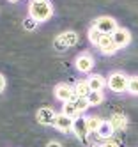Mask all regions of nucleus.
Listing matches in <instances>:
<instances>
[{
	"label": "nucleus",
	"instance_id": "obj_1",
	"mask_svg": "<svg viewBox=\"0 0 138 147\" xmlns=\"http://www.w3.org/2000/svg\"><path fill=\"white\" fill-rule=\"evenodd\" d=\"M28 13H30L32 20H36L37 23H42V22H46V20L51 18L53 7L50 2H32L28 7Z\"/></svg>",
	"mask_w": 138,
	"mask_h": 147
},
{
	"label": "nucleus",
	"instance_id": "obj_2",
	"mask_svg": "<svg viewBox=\"0 0 138 147\" xmlns=\"http://www.w3.org/2000/svg\"><path fill=\"white\" fill-rule=\"evenodd\" d=\"M127 80H129V76H126L120 71H115L108 76V80H106V87H108L112 92L120 94V92L127 90Z\"/></svg>",
	"mask_w": 138,
	"mask_h": 147
},
{
	"label": "nucleus",
	"instance_id": "obj_3",
	"mask_svg": "<svg viewBox=\"0 0 138 147\" xmlns=\"http://www.w3.org/2000/svg\"><path fill=\"white\" fill-rule=\"evenodd\" d=\"M55 98L62 103H71L76 99V94H74V89L71 85H67V83H59V85L55 87Z\"/></svg>",
	"mask_w": 138,
	"mask_h": 147
},
{
	"label": "nucleus",
	"instance_id": "obj_4",
	"mask_svg": "<svg viewBox=\"0 0 138 147\" xmlns=\"http://www.w3.org/2000/svg\"><path fill=\"white\" fill-rule=\"evenodd\" d=\"M94 27L98 28L101 34H110V36L115 32L117 28H119V27H117V22H115L113 18H110V16L98 18V20H96V23H94Z\"/></svg>",
	"mask_w": 138,
	"mask_h": 147
},
{
	"label": "nucleus",
	"instance_id": "obj_5",
	"mask_svg": "<svg viewBox=\"0 0 138 147\" xmlns=\"http://www.w3.org/2000/svg\"><path fill=\"white\" fill-rule=\"evenodd\" d=\"M76 43H78V34L73 32V30L59 34L57 39H55V46H57V48H62V50H64V48H71V46H74Z\"/></svg>",
	"mask_w": 138,
	"mask_h": 147
},
{
	"label": "nucleus",
	"instance_id": "obj_6",
	"mask_svg": "<svg viewBox=\"0 0 138 147\" xmlns=\"http://www.w3.org/2000/svg\"><path fill=\"white\" fill-rule=\"evenodd\" d=\"M73 133L76 135L78 140H87V135H89V126H87V119L80 115L73 121Z\"/></svg>",
	"mask_w": 138,
	"mask_h": 147
},
{
	"label": "nucleus",
	"instance_id": "obj_7",
	"mask_svg": "<svg viewBox=\"0 0 138 147\" xmlns=\"http://www.w3.org/2000/svg\"><path fill=\"white\" fill-rule=\"evenodd\" d=\"M98 48L101 50L103 55H113V53H117V50H119V46L113 43V37H112L110 34H103V37H101V41H99Z\"/></svg>",
	"mask_w": 138,
	"mask_h": 147
},
{
	"label": "nucleus",
	"instance_id": "obj_8",
	"mask_svg": "<svg viewBox=\"0 0 138 147\" xmlns=\"http://www.w3.org/2000/svg\"><path fill=\"white\" fill-rule=\"evenodd\" d=\"M74 66H76V69L80 73H89L94 67V59L89 53H80L76 57V60H74Z\"/></svg>",
	"mask_w": 138,
	"mask_h": 147
},
{
	"label": "nucleus",
	"instance_id": "obj_9",
	"mask_svg": "<svg viewBox=\"0 0 138 147\" xmlns=\"http://www.w3.org/2000/svg\"><path fill=\"white\" fill-rule=\"evenodd\" d=\"M55 112H53L51 108H41V110H37V113H36V119H37V122L39 124H42V126H53V122H55Z\"/></svg>",
	"mask_w": 138,
	"mask_h": 147
},
{
	"label": "nucleus",
	"instance_id": "obj_10",
	"mask_svg": "<svg viewBox=\"0 0 138 147\" xmlns=\"http://www.w3.org/2000/svg\"><path fill=\"white\" fill-rule=\"evenodd\" d=\"M112 37H113V43L119 48L127 46L129 41H131V34H129V30H126V28H117L115 32L112 34Z\"/></svg>",
	"mask_w": 138,
	"mask_h": 147
},
{
	"label": "nucleus",
	"instance_id": "obj_11",
	"mask_svg": "<svg viewBox=\"0 0 138 147\" xmlns=\"http://www.w3.org/2000/svg\"><path fill=\"white\" fill-rule=\"evenodd\" d=\"M73 121H74V119L67 117L66 113H57L53 126H55L59 131H73Z\"/></svg>",
	"mask_w": 138,
	"mask_h": 147
},
{
	"label": "nucleus",
	"instance_id": "obj_12",
	"mask_svg": "<svg viewBox=\"0 0 138 147\" xmlns=\"http://www.w3.org/2000/svg\"><path fill=\"white\" fill-rule=\"evenodd\" d=\"M110 122H112L113 131H124L127 128V119H126V115H122V113H113Z\"/></svg>",
	"mask_w": 138,
	"mask_h": 147
},
{
	"label": "nucleus",
	"instance_id": "obj_13",
	"mask_svg": "<svg viewBox=\"0 0 138 147\" xmlns=\"http://www.w3.org/2000/svg\"><path fill=\"white\" fill-rule=\"evenodd\" d=\"M87 83H89L90 90H103L106 87V80L101 75H90L87 78Z\"/></svg>",
	"mask_w": 138,
	"mask_h": 147
},
{
	"label": "nucleus",
	"instance_id": "obj_14",
	"mask_svg": "<svg viewBox=\"0 0 138 147\" xmlns=\"http://www.w3.org/2000/svg\"><path fill=\"white\" fill-rule=\"evenodd\" d=\"M113 133H115V131H113V128H112V122H110V121H103L96 135H98L99 138H103V140H110Z\"/></svg>",
	"mask_w": 138,
	"mask_h": 147
},
{
	"label": "nucleus",
	"instance_id": "obj_15",
	"mask_svg": "<svg viewBox=\"0 0 138 147\" xmlns=\"http://www.w3.org/2000/svg\"><path fill=\"white\" fill-rule=\"evenodd\" d=\"M85 99H87L89 107H98V105L103 103L104 96H103V90H90L87 96H85Z\"/></svg>",
	"mask_w": 138,
	"mask_h": 147
},
{
	"label": "nucleus",
	"instance_id": "obj_16",
	"mask_svg": "<svg viewBox=\"0 0 138 147\" xmlns=\"http://www.w3.org/2000/svg\"><path fill=\"white\" fill-rule=\"evenodd\" d=\"M73 89H74V94H76V98H85V96H87V94L90 92V87H89L87 80H80V82H76Z\"/></svg>",
	"mask_w": 138,
	"mask_h": 147
},
{
	"label": "nucleus",
	"instance_id": "obj_17",
	"mask_svg": "<svg viewBox=\"0 0 138 147\" xmlns=\"http://www.w3.org/2000/svg\"><path fill=\"white\" fill-rule=\"evenodd\" d=\"M62 113H66L67 117H71V119H76V117H80V112H78V108L74 107V103L71 101V103H64V107H62Z\"/></svg>",
	"mask_w": 138,
	"mask_h": 147
},
{
	"label": "nucleus",
	"instance_id": "obj_18",
	"mask_svg": "<svg viewBox=\"0 0 138 147\" xmlns=\"http://www.w3.org/2000/svg\"><path fill=\"white\" fill-rule=\"evenodd\" d=\"M87 119V126H89V133H98L99 129V126H101V119L99 117H96V115H90V117H85Z\"/></svg>",
	"mask_w": 138,
	"mask_h": 147
},
{
	"label": "nucleus",
	"instance_id": "obj_19",
	"mask_svg": "<svg viewBox=\"0 0 138 147\" xmlns=\"http://www.w3.org/2000/svg\"><path fill=\"white\" fill-rule=\"evenodd\" d=\"M101 37H103V34H101V32H99V30L96 28V27H92V28L89 30V41H90V43H92L94 46H98V45H99Z\"/></svg>",
	"mask_w": 138,
	"mask_h": 147
},
{
	"label": "nucleus",
	"instance_id": "obj_20",
	"mask_svg": "<svg viewBox=\"0 0 138 147\" xmlns=\"http://www.w3.org/2000/svg\"><path fill=\"white\" fill-rule=\"evenodd\" d=\"M127 92L133 94V96H138V76H129V80H127Z\"/></svg>",
	"mask_w": 138,
	"mask_h": 147
},
{
	"label": "nucleus",
	"instance_id": "obj_21",
	"mask_svg": "<svg viewBox=\"0 0 138 147\" xmlns=\"http://www.w3.org/2000/svg\"><path fill=\"white\" fill-rule=\"evenodd\" d=\"M73 103H74V107L78 108V112H80V113H83L85 110L89 108V103H87V99H85V98H76Z\"/></svg>",
	"mask_w": 138,
	"mask_h": 147
},
{
	"label": "nucleus",
	"instance_id": "obj_22",
	"mask_svg": "<svg viewBox=\"0 0 138 147\" xmlns=\"http://www.w3.org/2000/svg\"><path fill=\"white\" fill-rule=\"evenodd\" d=\"M36 25H37V22H36V20H32V18L25 20V23H23V27H25L27 30H34V28H36Z\"/></svg>",
	"mask_w": 138,
	"mask_h": 147
},
{
	"label": "nucleus",
	"instance_id": "obj_23",
	"mask_svg": "<svg viewBox=\"0 0 138 147\" xmlns=\"http://www.w3.org/2000/svg\"><path fill=\"white\" fill-rule=\"evenodd\" d=\"M101 147H119V144H117L115 140H112V138H110V140H106Z\"/></svg>",
	"mask_w": 138,
	"mask_h": 147
},
{
	"label": "nucleus",
	"instance_id": "obj_24",
	"mask_svg": "<svg viewBox=\"0 0 138 147\" xmlns=\"http://www.w3.org/2000/svg\"><path fill=\"white\" fill-rule=\"evenodd\" d=\"M4 90H5V78H4V75H0V94Z\"/></svg>",
	"mask_w": 138,
	"mask_h": 147
},
{
	"label": "nucleus",
	"instance_id": "obj_25",
	"mask_svg": "<svg viewBox=\"0 0 138 147\" xmlns=\"http://www.w3.org/2000/svg\"><path fill=\"white\" fill-rule=\"evenodd\" d=\"M46 147H62V144H60V142H57V140H51Z\"/></svg>",
	"mask_w": 138,
	"mask_h": 147
},
{
	"label": "nucleus",
	"instance_id": "obj_26",
	"mask_svg": "<svg viewBox=\"0 0 138 147\" xmlns=\"http://www.w3.org/2000/svg\"><path fill=\"white\" fill-rule=\"evenodd\" d=\"M32 2H48V0H32Z\"/></svg>",
	"mask_w": 138,
	"mask_h": 147
},
{
	"label": "nucleus",
	"instance_id": "obj_27",
	"mask_svg": "<svg viewBox=\"0 0 138 147\" xmlns=\"http://www.w3.org/2000/svg\"><path fill=\"white\" fill-rule=\"evenodd\" d=\"M9 2H18V0H9Z\"/></svg>",
	"mask_w": 138,
	"mask_h": 147
},
{
	"label": "nucleus",
	"instance_id": "obj_28",
	"mask_svg": "<svg viewBox=\"0 0 138 147\" xmlns=\"http://www.w3.org/2000/svg\"><path fill=\"white\" fill-rule=\"evenodd\" d=\"M99 147H101V145H99Z\"/></svg>",
	"mask_w": 138,
	"mask_h": 147
}]
</instances>
